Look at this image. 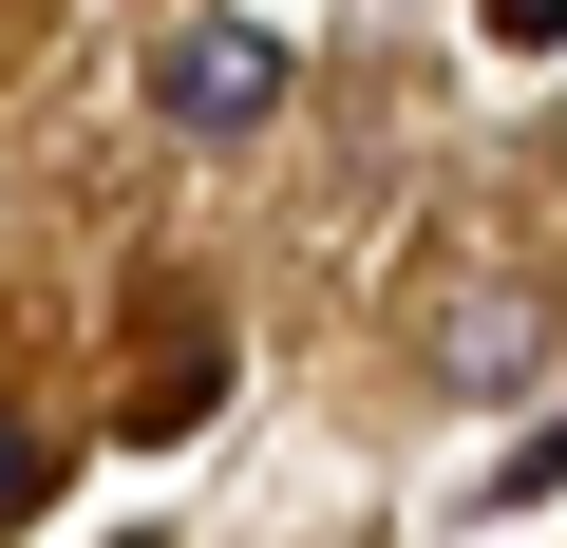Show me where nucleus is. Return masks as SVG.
<instances>
[{"instance_id":"nucleus-2","label":"nucleus","mask_w":567,"mask_h":548,"mask_svg":"<svg viewBox=\"0 0 567 548\" xmlns=\"http://www.w3.org/2000/svg\"><path fill=\"white\" fill-rule=\"evenodd\" d=\"M548 285H529V265H454V285L416 303V379L435 397H511V379H548Z\"/></svg>"},{"instance_id":"nucleus-4","label":"nucleus","mask_w":567,"mask_h":548,"mask_svg":"<svg viewBox=\"0 0 567 548\" xmlns=\"http://www.w3.org/2000/svg\"><path fill=\"white\" fill-rule=\"evenodd\" d=\"M492 58H567V0H492Z\"/></svg>"},{"instance_id":"nucleus-3","label":"nucleus","mask_w":567,"mask_h":548,"mask_svg":"<svg viewBox=\"0 0 567 548\" xmlns=\"http://www.w3.org/2000/svg\"><path fill=\"white\" fill-rule=\"evenodd\" d=\"M529 492H567V416H548V435H511V454L473 473V510H529Z\"/></svg>"},{"instance_id":"nucleus-1","label":"nucleus","mask_w":567,"mask_h":548,"mask_svg":"<svg viewBox=\"0 0 567 548\" xmlns=\"http://www.w3.org/2000/svg\"><path fill=\"white\" fill-rule=\"evenodd\" d=\"M284 95H303V58H284V20H246V0H189V20L152 39V114H171V133H208V152H227V133H265Z\"/></svg>"},{"instance_id":"nucleus-5","label":"nucleus","mask_w":567,"mask_h":548,"mask_svg":"<svg viewBox=\"0 0 567 548\" xmlns=\"http://www.w3.org/2000/svg\"><path fill=\"white\" fill-rule=\"evenodd\" d=\"M39 492H58V454H39V435H0V529H20Z\"/></svg>"}]
</instances>
